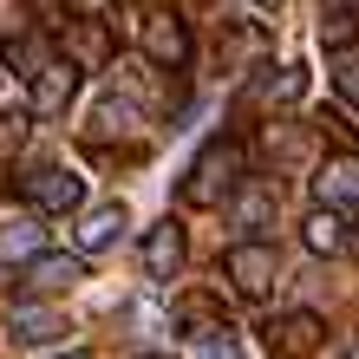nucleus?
<instances>
[{"label":"nucleus","mask_w":359,"mask_h":359,"mask_svg":"<svg viewBox=\"0 0 359 359\" xmlns=\"http://www.w3.org/2000/svg\"><path fill=\"white\" fill-rule=\"evenodd\" d=\"M242 144L236 137H216V144H203L196 151V163L183 170V183H177V196H183V209H216V203H229L236 196V183H242Z\"/></svg>","instance_id":"obj_1"},{"label":"nucleus","mask_w":359,"mask_h":359,"mask_svg":"<svg viewBox=\"0 0 359 359\" xmlns=\"http://www.w3.org/2000/svg\"><path fill=\"white\" fill-rule=\"evenodd\" d=\"M20 196H27V209H39V216H79L86 183H79L66 163H39V170L20 177Z\"/></svg>","instance_id":"obj_2"},{"label":"nucleus","mask_w":359,"mask_h":359,"mask_svg":"<svg viewBox=\"0 0 359 359\" xmlns=\"http://www.w3.org/2000/svg\"><path fill=\"white\" fill-rule=\"evenodd\" d=\"M327 340V320L313 307H294V313H268V327H262V346L274 359H313Z\"/></svg>","instance_id":"obj_3"},{"label":"nucleus","mask_w":359,"mask_h":359,"mask_svg":"<svg viewBox=\"0 0 359 359\" xmlns=\"http://www.w3.org/2000/svg\"><path fill=\"white\" fill-rule=\"evenodd\" d=\"M222 274H229V287H236L242 301H262V294L274 287V274H281V255H274L268 242L248 236V242H236V248L222 255Z\"/></svg>","instance_id":"obj_4"},{"label":"nucleus","mask_w":359,"mask_h":359,"mask_svg":"<svg viewBox=\"0 0 359 359\" xmlns=\"http://www.w3.org/2000/svg\"><path fill=\"white\" fill-rule=\"evenodd\" d=\"M137 46H144V59L163 66V72H183V66H189V27H183L177 13H144V20H137Z\"/></svg>","instance_id":"obj_5"},{"label":"nucleus","mask_w":359,"mask_h":359,"mask_svg":"<svg viewBox=\"0 0 359 359\" xmlns=\"http://www.w3.org/2000/svg\"><path fill=\"white\" fill-rule=\"evenodd\" d=\"M66 313H59V307H46V301H33V294H27V301H7V340L13 346H53V340H66Z\"/></svg>","instance_id":"obj_6"},{"label":"nucleus","mask_w":359,"mask_h":359,"mask_svg":"<svg viewBox=\"0 0 359 359\" xmlns=\"http://www.w3.org/2000/svg\"><path fill=\"white\" fill-rule=\"evenodd\" d=\"M27 79H33V118H59L79 98V66L72 59H39Z\"/></svg>","instance_id":"obj_7"},{"label":"nucleus","mask_w":359,"mask_h":359,"mask_svg":"<svg viewBox=\"0 0 359 359\" xmlns=\"http://www.w3.org/2000/svg\"><path fill=\"white\" fill-rule=\"evenodd\" d=\"M79 281H86V255H46V248H39V255L20 268V287H27L33 301H39V294H66Z\"/></svg>","instance_id":"obj_8"},{"label":"nucleus","mask_w":359,"mask_h":359,"mask_svg":"<svg viewBox=\"0 0 359 359\" xmlns=\"http://www.w3.org/2000/svg\"><path fill=\"white\" fill-rule=\"evenodd\" d=\"M313 196H320V209H359V157L353 151L327 157L313 170Z\"/></svg>","instance_id":"obj_9"},{"label":"nucleus","mask_w":359,"mask_h":359,"mask_svg":"<svg viewBox=\"0 0 359 359\" xmlns=\"http://www.w3.org/2000/svg\"><path fill=\"white\" fill-rule=\"evenodd\" d=\"M59 59H72L79 72H92V66H104V53H111V39H104V20H66L59 27Z\"/></svg>","instance_id":"obj_10"},{"label":"nucleus","mask_w":359,"mask_h":359,"mask_svg":"<svg viewBox=\"0 0 359 359\" xmlns=\"http://www.w3.org/2000/svg\"><path fill=\"white\" fill-rule=\"evenodd\" d=\"M118 236H124V203H98V209H86V216H79V229H72L79 255H104Z\"/></svg>","instance_id":"obj_11"},{"label":"nucleus","mask_w":359,"mask_h":359,"mask_svg":"<svg viewBox=\"0 0 359 359\" xmlns=\"http://www.w3.org/2000/svg\"><path fill=\"white\" fill-rule=\"evenodd\" d=\"M177 268H183V229L163 216L151 236H144V274H151V281H170Z\"/></svg>","instance_id":"obj_12"},{"label":"nucleus","mask_w":359,"mask_h":359,"mask_svg":"<svg viewBox=\"0 0 359 359\" xmlns=\"http://www.w3.org/2000/svg\"><path fill=\"white\" fill-rule=\"evenodd\" d=\"M111 137H137V104H124V98H104L92 124H86V144H111Z\"/></svg>","instance_id":"obj_13"},{"label":"nucleus","mask_w":359,"mask_h":359,"mask_svg":"<svg viewBox=\"0 0 359 359\" xmlns=\"http://www.w3.org/2000/svg\"><path fill=\"white\" fill-rule=\"evenodd\" d=\"M229 203H236V222L242 229H262L274 216V203H281V189H274V183H236V196H229Z\"/></svg>","instance_id":"obj_14"},{"label":"nucleus","mask_w":359,"mask_h":359,"mask_svg":"<svg viewBox=\"0 0 359 359\" xmlns=\"http://www.w3.org/2000/svg\"><path fill=\"white\" fill-rule=\"evenodd\" d=\"M301 242L313 248V255H340V248H346V222H340V209H313V216L301 222Z\"/></svg>","instance_id":"obj_15"},{"label":"nucleus","mask_w":359,"mask_h":359,"mask_svg":"<svg viewBox=\"0 0 359 359\" xmlns=\"http://www.w3.org/2000/svg\"><path fill=\"white\" fill-rule=\"evenodd\" d=\"M39 242H46V229H39V222H0V262H20V268H27L39 255Z\"/></svg>","instance_id":"obj_16"},{"label":"nucleus","mask_w":359,"mask_h":359,"mask_svg":"<svg viewBox=\"0 0 359 359\" xmlns=\"http://www.w3.org/2000/svg\"><path fill=\"white\" fill-rule=\"evenodd\" d=\"M353 39H359V7H346V0H340V7H327L320 13V46L327 53H346Z\"/></svg>","instance_id":"obj_17"},{"label":"nucleus","mask_w":359,"mask_h":359,"mask_svg":"<svg viewBox=\"0 0 359 359\" xmlns=\"http://www.w3.org/2000/svg\"><path fill=\"white\" fill-rule=\"evenodd\" d=\"M189 340H196V353H203V359H242V353H236V327H229V320L203 327V333H189Z\"/></svg>","instance_id":"obj_18"},{"label":"nucleus","mask_w":359,"mask_h":359,"mask_svg":"<svg viewBox=\"0 0 359 359\" xmlns=\"http://www.w3.org/2000/svg\"><path fill=\"white\" fill-rule=\"evenodd\" d=\"M333 86H340V98H346V104H359V59H346V66L333 72Z\"/></svg>","instance_id":"obj_19"},{"label":"nucleus","mask_w":359,"mask_h":359,"mask_svg":"<svg viewBox=\"0 0 359 359\" xmlns=\"http://www.w3.org/2000/svg\"><path fill=\"white\" fill-rule=\"evenodd\" d=\"M27 137V111H13V118H0V151H7V144H20Z\"/></svg>","instance_id":"obj_20"},{"label":"nucleus","mask_w":359,"mask_h":359,"mask_svg":"<svg viewBox=\"0 0 359 359\" xmlns=\"http://www.w3.org/2000/svg\"><path fill=\"white\" fill-rule=\"evenodd\" d=\"M340 359H359V333H353V340H346V346H340Z\"/></svg>","instance_id":"obj_21"},{"label":"nucleus","mask_w":359,"mask_h":359,"mask_svg":"<svg viewBox=\"0 0 359 359\" xmlns=\"http://www.w3.org/2000/svg\"><path fill=\"white\" fill-rule=\"evenodd\" d=\"M39 7H46V13H53V7H66V0H39Z\"/></svg>","instance_id":"obj_22"},{"label":"nucleus","mask_w":359,"mask_h":359,"mask_svg":"<svg viewBox=\"0 0 359 359\" xmlns=\"http://www.w3.org/2000/svg\"><path fill=\"white\" fill-rule=\"evenodd\" d=\"M255 7H268V13H274V7H281V0H255Z\"/></svg>","instance_id":"obj_23"},{"label":"nucleus","mask_w":359,"mask_h":359,"mask_svg":"<svg viewBox=\"0 0 359 359\" xmlns=\"http://www.w3.org/2000/svg\"><path fill=\"white\" fill-rule=\"evenodd\" d=\"M59 359H92V353H59Z\"/></svg>","instance_id":"obj_24"},{"label":"nucleus","mask_w":359,"mask_h":359,"mask_svg":"<svg viewBox=\"0 0 359 359\" xmlns=\"http://www.w3.org/2000/svg\"><path fill=\"white\" fill-rule=\"evenodd\" d=\"M137 359H163V353H137Z\"/></svg>","instance_id":"obj_25"}]
</instances>
